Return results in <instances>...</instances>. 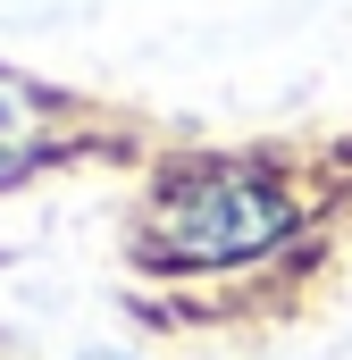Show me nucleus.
Returning a JSON list of instances; mask_svg holds the SVG:
<instances>
[{
  "mask_svg": "<svg viewBox=\"0 0 352 360\" xmlns=\"http://www.w3.org/2000/svg\"><path fill=\"white\" fill-rule=\"evenodd\" d=\"M34 151H42V92L0 68V176H17Z\"/></svg>",
  "mask_w": 352,
  "mask_h": 360,
  "instance_id": "obj_2",
  "label": "nucleus"
},
{
  "mask_svg": "<svg viewBox=\"0 0 352 360\" xmlns=\"http://www.w3.org/2000/svg\"><path fill=\"white\" fill-rule=\"evenodd\" d=\"M294 193L252 168V160H210V168H184L160 184L151 201V226H143V252L160 269H244L277 252L294 235Z\"/></svg>",
  "mask_w": 352,
  "mask_h": 360,
  "instance_id": "obj_1",
  "label": "nucleus"
},
{
  "mask_svg": "<svg viewBox=\"0 0 352 360\" xmlns=\"http://www.w3.org/2000/svg\"><path fill=\"white\" fill-rule=\"evenodd\" d=\"M101 360H109V352H101Z\"/></svg>",
  "mask_w": 352,
  "mask_h": 360,
  "instance_id": "obj_3",
  "label": "nucleus"
}]
</instances>
